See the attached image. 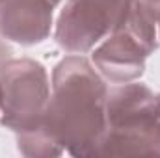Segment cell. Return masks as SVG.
Masks as SVG:
<instances>
[{
    "instance_id": "6da1fadb",
    "label": "cell",
    "mask_w": 160,
    "mask_h": 158,
    "mask_svg": "<svg viewBox=\"0 0 160 158\" xmlns=\"http://www.w3.org/2000/svg\"><path fill=\"white\" fill-rule=\"evenodd\" d=\"M108 86L91 60L65 56L52 71L50 99L38 126L71 156H99L106 130Z\"/></svg>"
},
{
    "instance_id": "7a4b0ae2",
    "label": "cell",
    "mask_w": 160,
    "mask_h": 158,
    "mask_svg": "<svg viewBox=\"0 0 160 158\" xmlns=\"http://www.w3.org/2000/svg\"><path fill=\"white\" fill-rule=\"evenodd\" d=\"M108 155H160V116L149 86L134 80L108 87L99 156Z\"/></svg>"
},
{
    "instance_id": "3957f363",
    "label": "cell",
    "mask_w": 160,
    "mask_h": 158,
    "mask_svg": "<svg viewBox=\"0 0 160 158\" xmlns=\"http://www.w3.org/2000/svg\"><path fill=\"white\" fill-rule=\"evenodd\" d=\"M158 45L157 13L143 2L134 0L123 24L91 50V63L106 82H134L143 75L145 60Z\"/></svg>"
},
{
    "instance_id": "277c9868",
    "label": "cell",
    "mask_w": 160,
    "mask_h": 158,
    "mask_svg": "<svg viewBox=\"0 0 160 158\" xmlns=\"http://www.w3.org/2000/svg\"><path fill=\"white\" fill-rule=\"evenodd\" d=\"M50 99V78L45 65L30 58H11L0 69V123L19 132L41 125Z\"/></svg>"
},
{
    "instance_id": "5b68a950",
    "label": "cell",
    "mask_w": 160,
    "mask_h": 158,
    "mask_svg": "<svg viewBox=\"0 0 160 158\" xmlns=\"http://www.w3.org/2000/svg\"><path fill=\"white\" fill-rule=\"evenodd\" d=\"M134 0H67L54 39L69 54H88L119 28Z\"/></svg>"
},
{
    "instance_id": "8992f818",
    "label": "cell",
    "mask_w": 160,
    "mask_h": 158,
    "mask_svg": "<svg viewBox=\"0 0 160 158\" xmlns=\"http://www.w3.org/2000/svg\"><path fill=\"white\" fill-rule=\"evenodd\" d=\"M52 13L48 0H0V36L22 47L43 43L52 30Z\"/></svg>"
},
{
    "instance_id": "52a82bcc",
    "label": "cell",
    "mask_w": 160,
    "mask_h": 158,
    "mask_svg": "<svg viewBox=\"0 0 160 158\" xmlns=\"http://www.w3.org/2000/svg\"><path fill=\"white\" fill-rule=\"evenodd\" d=\"M11 54H13V50H11V47H9L8 39H4V37L0 36V69H2V65H4L8 60L13 58Z\"/></svg>"
},
{
    "instance_id": "ba28073f",
    "label": "cell",
    "mask_w": 160,
    "mask_h": 158,
    "mask_svg": "<svg viewBox=\"0 0 160 158\" xmlns=\"http://www.w3.org/2000/svg\"><path fill=\"white\" fill-rule=\"evenodd\" d=\"M140 2H143L145 6H149L155 13L158 11V7H160V0H140Z\"/></svg>"
},
{
    "instance_id": "9c48e42d",
    "label": "cell",
    "mask_w": 160,
    "mask_h": 158,
    "mask_svg": "<svg viewBox=\"0 0 160 158\" xmlns=\"http://www.w3.org/2000/svg\"><path fill=\"white\" fill-rule=\"evenodd\" d=\"M157 108H158V116H160V93H157Z\"/></svg>"
},
{
    "instance_id": "30bf717a",
    "label": "cell",
    "mask_w": 160,
    "mask_h": 158,
    "mask_svg": "<svg viewBox=\"0 0 160 158\" xmlns=\"http://www.w3.org/2000/svg\"><path fill=\"white\" fill-rule=\"evenodd\" d=\"M48 2H50V4H52V6H54V7H56V6H58V4H60V2H63V0H48Z\"/></svg>"
},
{
    "instance_id": "8fae6325",
    "label": "cell",
    "mask_w": 160,
    "mask_h": 158,
    "mask_svg": "<svg viewBox=\"0 0 160 158\" xmlns=\"http://www.w3.org/2000/svg\"><path fill=\"white\" fill-rule=\"evenodd\" d=\"M157 17H158V32H160V7H158V11H157Z\"/></svg>"
}]
</instances>
